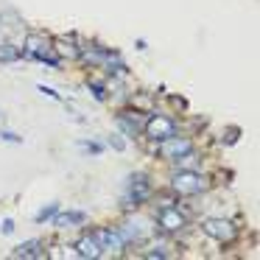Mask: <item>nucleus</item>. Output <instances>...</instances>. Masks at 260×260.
Here are the masks:
<instances>
[{
  "label": "nucleus",
  "instance_id": "9d476101",
  "mask_svg": "<svg viewBox=\"0 0 260 260\" xmlns=\"http://www.w3.org/2000/svg\"><path fill=\"white\" fill-rule=\"evenodd\" d=\"M87 221V213H62V215H56V218H53V224L56 226H70V224H84Z\"/></svg>",
  "mask_w": 260,
  "mask_h": 260
},
{
  "label": "nucleus",
  "instance_id": "20e7f679",
  "mask_svg": "<svg viewBox=\"0 0 260 260\" xmlns=\"http://www.w3.org/2000/svg\"><path fill=\"white\" fill-rule=\"evenodd\" d=\"M190 140H185V137H168V140H162V146H159V154L168 159H179L185 157V154H190Z\"/></svg>",
  "mask_w": 260,
  "mask_h": 260
},
{
  "label": "nucleus",
  "instance_id": "2eb2a0df",
  "mask_svg": "<svg viewBox=\"0 0 260 260\" xmlns=\"http://www.w3.org/2000/svg\"><path fill=\"white\" fill-rule=\"evenodd\" d=\"M56 204H51V207H45V210H40V213H37V221H40V224H42V221H48V218H53V215H56Z\"/></svg>",
  "mask_w": 260,
  "mask_h": 260
},
{
  "label": "nucleus",
  "instance_id": "1a4fd4ad",
  "mask_svg": "<svg viewBox=\"0 0 260 260\" xmlns=\"http://www.w3.org/2000/svg\"><path fill=\"white\" fill-rule=\"evenodd\" d=\"M76 252H79V257H101L104 249L98 246L95 238H81V241L76 243Z\"/></svg>",
  "mask_w": 260,
  "mask_h": 260
},
{
  "label": "nucleus",
  "instance_id": "f257e3e1",
  "mask_svg": "<svg viewBox=\"0 0 260 260\" xmlns=\"http://www.w3.org/2000/svg\"><path fill=\"white\" fill-rule=\"evenodd\" d=\"M25 56L37 59V62H51V64H59L56 56H53V48H51V40L42 34H28L25 37Z\"/></svg>",
  "mask_w": 260,
  "mask_h": 260
},
{
  "label": "nucleus",
  "instance_id": "ddd939ff",
  "mask_svg": "<svg viewBox=\"0 0 260 260\" xmlns=\"http://www.w3.org/2000/svg\"><path fill=\"white\" fill-rule=\"evenodd\" d=\"M40 241H28V243H23V246H17L14 249V257H40Z\"/></svg>",
  "mask_w": 260,
  "mask_h": 260
},
{
  "label": "nucleus",
  "instance_id": "423d86ee",
  "mask_svg": "<svg viewBox=\"0 0 260 260\" xmlns=\"http://www.w3.org/2000/svg\"><path fill=\"white\" fill-rule=\"evenodd\" d=\"M157 218H159V226H162L165 232H176V230L185 226V215H182L176 207H162Z\"/></svg>",
  "mask_w": 260,
  "mask_h": 260
},
{
  "label": "nucleus",
  "instance_id": "39448f33",
  "mask_svg": "<svg viewBox=\"0 0 260 260\" xmlns=\"http://www.w3.org/2000/svg\"><path fill=\"white\" fill-rule=\"evenodd\" d=\"M204 232L210 238H215V241H230V238H235V226L226 218H207L204 221Z\"/></svg>",
  "mask_w": 260,
  "mask_h": 260
},
{
  "label": "nucleus",
  "instance_id": "6ab92c4d",
  "mask_svg": "<svg viewBox=\"0 0 260 260\" xmlns=\"http://www.w3.org/2000/svg\"><path fill=\"white\" fill-rule=\"evenodd\" d=\"M90 90H92V95H95L98 101H104V98H107V95H104V87L101 84H90Z\"/></svg>",
  "mask_w": 260,
  "mask_h": 260
},
{
  "label": "nucleus",
  "instance_id": "0eeeda50",
  "mask_svg": "<svg viewBox=\"0 0 260 260\" xmlns=\"http://www.w3.org/2000/svg\"><path fill=\"white\" fill-rule=\"evenodd\" d=\"M92 238L98 241L101 249H115V252H118V249L123 246V238H120V232H115V230H98V232H92Z\"/></svg>",
  "mask_w": 260,
  "mask_h": 260
},
{
  "label": "nucleus",
  "instance_id": "9b49d317",
  "mask_svg": "<svg viewBox=\"0 0 260 260\" xmlns=\"http://www.w3.org/2000/svg\"><path fill=\"white\" fill-rule=\"evenodd\" d=\"M118 123L123 126V129L129 132V135H137V132H140V118H137L135 112H123V115H120Z\"/></svg>",
  "mask_w": 260,
  "mask_h": 260
},
{
  "label": "nucleus",
  "instance_id": "7ed1b4c3",
  "mask_svg": "<svg viewBox=\"0 0 260 260\" xmlns=\"http://www.w3.org/2000/svg\"><path fill=\"white\" fill-rule=\"evenodd\" d=\"M146 135L151 137V140L162 143V140H168V137L176 135V123L168 120V118H162V115H154V118L146 123Z\"/></svg>",
  "mask_w": 260,
  "mask_h": 260
},
{
  "label": "nucleus",
  "instance_id": "f03ea898",
  "mask_svg": "<svg viewBox=\"0 0 260 260\" xmlns=\"http://www.w3.org/2000/svg\"><path fill=\"white\" fill-rule=\"evenodd\" d=\"M207 182L202 179V174L196 171H182V174L174 176V190L182 193V196H193V193H202Z\"/></svg>",
  "mask_w": 260,
  "mask_h": 260
},
{
  "label": "nucleus",
  "instance_id": "6e6552de",
  "mask_svg": "<svg viewBox=\"0 0 260 260\" xmlns=\"http://www.w3.org/2000/svg\"><path fill=\"white\" fill-rule=\"evenodd\" d=\"M132 193H129V207H135V202L140 204V202H146V196H148V185H146V176H132Z\"/></svg>",
  "mask_w": 260,
  "mask_h": 260
},
{
  "label": "nucleus",
  "instance_id": "f8f14e48",
  "mask_svg": "<svg viewBox=\"0 0 260 260\" xmlns=\"http://www.w3.org/2000/svg\"><path fill=\"white\" fill-rule=\"evenodd\" d=\"M143 235H146V232H143L137 224H123L120 226V238H123V243L126 241H143Z\"/></svg>",
  "mask_w": 260,
  "mask_h": 260
},
{
  "label": "nucleus",
  "instance_id": "dca6fc26",
  "mask_svg": "<svg viewBox=\"0 0 260 260\" xmlns=\"http://www.w3.org/2000/svg\"><path fill=\"white\" fill-rule=\"evenodd\" d=\"M0 137H3L6 143H23V137L14 135V132H0Z\"/></svg>",
  "mask_w": 260,
  "mask_h": 260
},
{
  "label": "nucleus",
  "instance_id": "412c9836",
  "mask_svg": "<svg viewBox=\"0 0 260 260\" xmlns=\"http://www.w3.org/2000/svg\"><path fill=\"white\" fill-rule=\"evenodd\" d=\"M40 92H45V95H51V98H59V92L51 90V87H45V84H40Z\"/></svg>",
  "mask_w": 260,
  "mask_h": 260
},
{
  "label": "nucleus",
  "instance_id": "4468645a",
  "mask_svg": "<svg viewBox=\"0 0 260 260\" xmlns=\"http://www.w3.org/2000/svg\"><path fill=\"white\" fill-rule=\"evenodd\" d=\"M17 59V51L12 45H0V62H14Z\"/></svg>",
  "mask_w": 260,
  "mask_h": 260
},
{
  "label": "nucleus",
  "instance_id": "aec40b11",
  "mask_svg": "<svg viewBox=\"0 0 260 260\" xmlns=\"http://www.w3.org/2000/svg\"><path fill=\"white\" fill-rule=\"evenodd\" d=\"M109 146H112V148H118V151H123V148H126V143L120 140V137H112V140H109Z\"/></svg>",
  "mask_w": 260,
  "mask_h": 260
},
{
  "label": "nucleus",
  "instance_id": "f3484780",
  "mask_svg": "<svg viewBox=\"0 0 260 260\" xmlns=\"http://www.w3.org/2000/svg\"><path fill=\"white\" fill-rule=\"evenodd\" d=\"M0 230H3V235H12V232H14V221H12V218H6L3 224H0Z\"/></svg>",
  "mask_w": 260,
  "mask_h": 260
},
{
  "label": "nucleus",
  "instance_id": "a211bd4d",
  "mask_svg": "<svg viewBox=\"0 0 260 260\" xmlns=\"http://www.w3.org/2000/svg\"><path fill=\"white\" fill-rule=\"evenodd\" d=\"M81 148L90 151V154H101V146H98V143H81Z\"/></svg>",
  "mask_w": 260,
  "mask_h": 260
}]
</instances>
